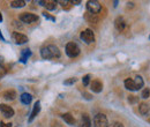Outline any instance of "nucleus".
Segmentation results:
<instances>
[{"label": "nucleus", "instance_id": "1", "mask_svg": "<svg viewBox=\"0 0 150 127\" xmlns=\"http://www.w3.org/2000/svg\"><path fill=\"white\" fill-rule=\"evenodd\" d=\"M40 55L43 59H46V60L59 59L61 57V52L56 45H46L40 49Z\"/></svg>", "mask_w": 150, "mask_h": 127}, {"label": "nucleus", "instance_id": "2", "mask_svg": "<svg viewBox=\"0 0 150 127\" xmlns=\"http://www.w3.org/2000/svg\"><path fill=\"white\" fill-rule=\"evenodd\" d=\"M66 55L69 58H75L80 55V48L74 42H69L66 45Z\"/></svg>", "mask_w": 150, "mask_h": 127}, {"label": "nucleus", "instance_id": "3", "mask_svg": "<svg viewBox=\"0 0 150 127\" xmlns=\"http://www.w3.org/2000/svg\"><path fill=\"white\" fill-rule=\"evenodd\" d=\"M94 127H109L108 118L104 113H97L94 117Z\"/></svg>", "mask_w": 150, "mask_h": 127}, {"label": "nucleus", "instance_id": "4", "mask_svg": "<svg viewBox=\"0 0 150 127\" xmlns=\"http://www.w3.org/2000/svg\"><path fill=\"white\" fill-rule=\"evenodd\" d=\"M20 21H22L23 23H27V24H31V23H35L38 21V16L36 14H33V13H21L20 14Z\"/></svg>", "mask_w": 150, "mask_h": 127}, {"label": "nucleus", "instance_id": "5", "mask_svg": "<svg viewBox=\"0 0 150 127\" xmlns=\"http://www.w3.org/2000/svg\"><path fill=\"white\" fill-rule=\"evenodd\" d=\"M80 38L86 43V44H91L95 42V34L91 29H86L81 33Z\"/></svg>", "mask_w": 150, "mask_h": 127}, {"label": "nucleus", "instance_id": "6", "mask_svg": "<svg viewBox=\"0 0 150 127\" xmlns=\"http://www.w3.org/2000/svg\"><path fill=\"white\" fill-rule=\"evenodd\" d=\"M87 9H88L89 13L97 15V14L102 11V6H100V4H99L98 1H96V0H89V1L87 2Z\"/></svg>", "mask_w": 150, "mask_h": 127}, {"label": "nucleus", "instance_id": "7", "mask_svg": "<svg viewBox=\"0 0 150 127\" xmlns=\"http://www.w3.org/2000/svg\"><path fill=\"white\" fill-rule=\"evenodd\" d=\"M0 112L2 113V116L5 118H12L14 116V110L12 106L7 105V104H0Z\"/></svg>", "mask_w": 150, "mask_h": 127}, {"label": "nucleus", "instance_id": "8", "mask_svg": "<svg viewBox=\"0 0 150 127\" xmlns=\"http://www.w3.org/2000/svg\"><path fill=\"white\" fill-rule=\"evenodd\" d=\"M114 26H115V29L121 33V31H124L126 29L127 22L125 21V18H122V16H118V18H115V21H114Z\"/></svg>", "mask_w": 150, "mask_h": 127}, {"label": "nucleus", "instance_id": "9", "mask_svg": "<svg viewBox=\"0 0 150 127\" xmlns=\"http://www.w3.org/2000/svg\"><path fill=\"white\" fill-rule=\"evenodd\" d=\"M90 87H91V90L94 91V92L99 94L100 91L103 90V82H102L99 79H95V80L91 81Z\"/></svg>", "mask_w": 150, "mask_h": 127}, {"label": "nucleus", "instance_id": "10", "mask_svg": "<svg viewBox=\"0 0 150 127\" xmlns=\"http://www.w3.org/2000/svg\"><path fill=\"white\" fill-rule=\"evenodd\" d=\"M12 37H13V39L16 44H24V43L28 42V37L23 35V34H21V33H18V31H14Z\"/></svg>", "mask_w": 150, "mask_h": 127}, {"label": "nucleus", "instance_id": "11", "mask_svg": "<svg viewBox=\"0 0 150 127\" xmlns=\"http://www.w3.org/2000/svg\"><path fill=\"white\" fill-rule=\"evenodd\" d=\"M79 127H91L90 117L87 113H83L81 116V119H80V123H79Z\"/></svg>", "mask_w": 150, "mask_h": 127}, {"label": "nucleus", "instance_id": "12", "mask_svg": "<svg viewBox=\"0 0 150 127\" xmlns=\"http://www.w3.org/2000/svg\"><path fill=\"white\" fill-rule=\"evenodd\" d=\"M2 97L6 99V101H13L18 97V94L16 91L13 90V89H8V90H5L2 92Z\"/></svg>", "mask_w": 150, "mask_h": 127}, {"label": "nucleus", "instance_id": "13", "mask_svg": "<svg viewBox=\"0 0 150 127\" xmlns=\"http://www.w3.org/2000/svg\"><path fill=\"white\" fill-rule=\"evenodd\" d=\"M139 112L144 117H150V105L147 103H140Z\"/></svg>", "mask_w": 150, "mask_h": 127}, {"label": "nucleus", "instance_id": "14", "mask_svg": "<svg viewBox=\"0 0 150 127\" xmlns=\"http://www.w3.org/2000/svg\"><path fill=\"white\" fill-rule=\"evenodd\" d=\"M39 111H40V102L37 101L36 103H35V105H34V109L31 111V114H30V117H29V123H31L36 117H37V114L39 113Z\"/></svg>", "mask_w": 150, "mask_h": 127}, {"label": "nucleus", "instance_id": "15", "mask_svg": "<svg viewBox=\"0 0 150 127\" xmlns=\"http://www.w3.org/2000/svg\"><path fill=\"white\" fill-rule=\"evenodd\" d=\"M37 4L44 6L49 11H54L57 7V1H51V0H47V1H37Z\"/></svg>", "mask_w": 150, "mask_h": 127}, {"label": "nucleus", "instance_id": "16", "mask_svg": "<svg viewBox=\"0 0 150 127\" xmlns=\"http://www.w3.org/2000/svg\"><path fill=\"white\" fill-rule=\"evenodd\" d=\"M20 99H21V102H22L24 105H29V104L31 103V101H33V96H31L30 94H28V92H23V94L20 96Z\"/></svg>", "mask_w": 150, "mask_h": 127}, {"label": "nucleus", "instance_id": "17", "mask_svg": "<svg viewBox=\"0 0 150 127\" xmlns=\"http://www.w3.org/2000/svg\"><path fill=\"white\" fill-rule=\"evenodd\" d=\"M30 55H31V51H30L29 49L22 50V52H21V57H20V61H21V62H23V64H25V62H27V60L30 58Z\"/></svg>", "mask_w": 150, "mask_h": 127}, {"label": "nucleus", "instance_id": "18", "mask_svg": "<svg viewBox=\"0 0 150 127\" xmlns=\"http://www.w3.org/2000/svg\"><path fill=\"white\" fill-rule=\"evenodd\" d=\"M124 83H125L126 89H128L129 91L137 90V88H136V86H135V83H134V80H133V79H126Z\"/></svg>", "mask_w": 150, "mask_h": 127}, {"label": "nucleus", "instance_id": "19", "mask_svg": "<svg viewBox=\"0 0 150 127\" xmlns=\"http://www.w3.org/2000/svg\"><path fill=\"white\" fill-rule=\"evenodd\" d=\"M62 119H64L65 123H67L68 125H74L75 124L74 116H72L71 113H64V114H62Z\"/></svg>", "mask_w": 150, "mask_h": 127}, {"label": "nucleus", "instance_id": "20", "mask_svg": "<svg viewBox=\"0 0 150 127\" xmlns=\"http://www.w3.org/2000/svg\"><path fill=\"white\" fill-rule=\"evenodd\" d=\"M86 20L89 22V23H97L98 22V16L96 15V14H91V13H89V12H87L86 13Z\"/></svg>", "mask_w": 150, "mask_h": 127}, {"label": "nucleus", "instance_id": "21", "mask_svg": "<svg viewBox=\"0 0 150 127\" xmlns=\"http://www.w3.org/2000/svg\"><path fill=\"white\" fill-rule=\"evenodd\" d=\"M25 6V1L23 0H13L11 1V7L13 8H22Z\"/></svg>", "mask_w": 150, "mask_h": 127}, {"label": "nucleus", "instance_id": "22", "mask_svg": "<svg viewBox=\"0 0 150 127\" xmlns=\"http://www.w3.org/2000/svg\"><path fill=\"white\" fill-rule=\"evenodd\" d=\"M134 83H135V86H136V88H137V90L139 89H141L143 86H144V81H143V79L141 77V76H135V79H134Z\"/></svg>", "mask_w": 150, "mask_h": 127}, {"label": "nucleus", "instance_id": "23", "mask_svg": "<svg viewBox=\"0 0 150 127\" xmlns=\"http://www.w3.org/2000/svg\"><path fill=\"white\" fill-rule=\"evenodd\" d=\"M149 95H150L149 88H144V89L142 90V92H141V97H142L143 99H147V98L149 97Z\"/></svg>", "mask_w": 150, "mask_h": 127}, {"label": "nucleus", "instance_id": "24", "mask_svg": "<svg viewBox=\"0 0 150 127\" xmlns=\"http://www.w3.org/2000/svg\"><path fill=\"white\" fill-rule=\"evenodd\" d=\"M89 82H90V74H87V75H84L83 76V79H82V83H83V86H88L89 84Z\"/></svg>", "mask_w": 150, "mask_h": 127}, {"label": "nucleus", "instance_id": "25", "mask_svg": "<svg viewBox=\"0 0 150 127\" xmlns=\"http://www.w3.org/2000/svg\"><path fill=\"white\" fill-rule=\"evenodd\" d=\"M137 102H139V98H137L136 96H134V95L128 96V103H131V104H135V103H137Z\"/></svg>", "mask_w": 150, "mask_h": 127}, {"label": "nucleus", "instance_id": "26", "mask_svg": "<svg viewBox=\"0 0 150 127\" xmlns=\"http://www.w3.org/2000/svg\"><path fill=\"white\" fill-rule=\"evenodd\" d=\"M75 82H76V79H75V77H71V79L66 80L64 83H65V84H67V86H69V84H73V83H75Z\"/></svg>", "mask_w": 150, "mask_h": 127}, {"label": "nucleus", "instance_id": "27", "mask_svg": "<svg viewBox=\"0 0 150 127\" xmlns=\"http://www.w3.org/2000/svg\"><path fill=\"white\" fill-rule=\"evenodd\" d=\"M43 15H44V16H45V18H49V20H52V21H56V18H52V16H50V15H49V13H46V12H44V13H43Z\"/></svg>", "mask_w": 150, "mask_h": 127}, {"label": "nucleus", "instance_id": "28", "mask_svg": "<svg viewBox=\"0 0 150 127\" xmlns=\"http://www.w3.org/2000/svg\"><path fill=\"white\" fill-rule=\"evenodd\" d=\"M5 74H6V71H5V68L0 66V77H2Z\"/></svg>", "mask_w": 150, "mask_h": 127}, {"label": "nucleus", "instance_id": "29", "mask_svg": "<svg viewBox=\"0 0 150 127\" xmlns=\"http://www.w3.org/2000/svg\"><path fill=\"white\" fill-rule=\"evenodd\" d=\"M0 127H12V124H6V123H0Z\"/></svg>", "mask_w": 150, "mask_h": 127}, {"label": "nucleus", "instance_id": "30", "mask_svg": "<svg viewBox=\"0 0 150 127\" xmlns=\"http://www.w3.org/2000/svg\"><path fill=\"white\" fill-rule=\"evenodd\" d=\"M112 127H125L121 123H114L112 125Z\"/></svg>", "mask_w": 150, "mask_h": 127}, {"label": "nucleus", "instance_id": "31", "mask_svg": "<svg viewBox=\"0 0 150 127\" xmlns=\"http://www.w3.org/2000/svg\"><path fill=\"white\" fill-rule=\"evenodd\" d=\"M2 61H4V58H2V57H1V55H0V64H1V62H2Z\"/></svg>", "mask_w": 150, "mask_h": 127}, {"label": "nucleus", "instance_id": "32", "mask_svg": "<svg viewBox=\"0 0 150 127\" xmlns=\"http://www.w3.org/2000/svg\"><path fill=\"white\" fill-rule=\"evenodd\" d=\"M0 22H2V15H1V12H0Z\"/></svg>", "mask_w": 150, "mask_h": 127}]
</instances>
